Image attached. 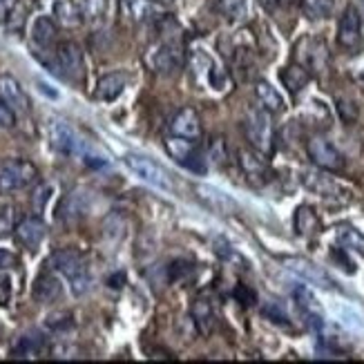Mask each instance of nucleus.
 <instances>
[{"instance_id": "f257e3e1", "label": "nucleus", "mask_w": 364, "mask_h": 364, "mask_svg": "<svg viewBox=\"0 0 364 364\" xmlns=\"http://www.w3.org/2000/svg\"><path fill=\"white\" fill-rule=\"evenodd\" d=\"M50 266L54 268L56 273L65 275L70 279L74 295H85L92 289L90 271H87V266H85L83 255L78 250H74V248L56 250L54 255L50 257Z\"/></svg>"}, {"instance_id": "f03ea898", "label": "nucleus", "mask_w": 364, "mask_h": 364, "mask_svg": "<svg viewBox=\"0 0 364 364\" xmlns=\"http://www.w3.org/2000/svg\"><path fill=\"white\" fill-rule=\"evenodd\" d=\"M244 132L250 148L259 150L262 154H268L273 150V123H271V112H266L264 107H252L244 119Z\"/></svg>"}, {"instance_id": "7ed1b4c3", "label": "nucleus", "mask_w": 364, "mask_h": 364, "mask_svg": "<svg viewBox=\"0 0 364 364\" xmlns=\"http://www.w3.org/2000/svg\"><path fill=\"white\" fill-rule=\"evenodd\" d=\"M36 179H38V170L31 161L7 159V161L0 164V193L3 195L29 188Z\"/></svg>"}, {"instance_id": "20e7f679", "label": "nucleus", "mask_w": 364, "mask_h": 364, "mask_svg": "<svg viewBox=\"0 0 364 364\" xmlns=\"http://www.w3.org/2000/svg\"><path fill=\"white\" fill-rule=\"evenodd\" d=\"M148 68L156 74H164V76H172L177 74L183 68V54H181V47L172 41H164L159 45H154L152 50L146 56Z\"/></svg>"}, {"instance_id": "39448f33", "label": "nucleus", "mask_w": 364, "mask_h": 364, "mask_svg": "<svg viewBox=\"0 0 364 364\" xmlns=\"http://www.w3.org/2000/svg\"><path fill=\"white\" fill-rule=\"evenodd\" d=\"M56 68L60 70L58 74L65 76L68 81L78 83L83 81V74H85V63H83V52L81 47L76 43L68 41V43H60L58 50H56Z\"/></svg>"}, {"instance_id": "423d86ee", "label": "nucleus", "mask_w": 364, "mask_h": 364, "mask_svg": "<svg viewBox=\"0 0 364 364\" xmlns=\"http://www.w3.org/2000/svg\"><path fill=\"white\" fill-rule=\"evenodd\" d=\"M125 166L130 168L132 175H136L139 179H144L146 183H150L154 188H161V190H170L172 188L168 172L159 164H154L152 159H148V156L128 154V156H125Z\"/></svg>"}, {"instance_id": "0eeeda50", "label": "nucleus", "mask_w": 364, "mask_h": 364, "mask_svg": "<svg viewBox=\"0 0 364 364\" xmlns=\"http://www.w3.org/2000/svg\"><path fill=\"white\" fill-rule=\"evenodd\" d=\"M190 65H193V72L199 81L205 85V87H213V90H228V74L221 70L217 63L213 60L210 54H203L201 50H197L193 54V60H190Z\"/></svg>"}, {"instance_id": "6e6552de", "label": "nucleus", "mask_w": 364, "mask_h": 364, "mask_svg": "<svg viewBox=\"0 0 364 364\" xmlns=\"http://www.w3.org/2000/svg\"><path fill=\"white\" fill-rule=\"evenodd\" d=\"M50 141L56 152L60 154H68V156H74V154H83L85 156V144L83 139L76 134V130L72 128L70 123L60 121V119H54L50 123Z\"/></svg>"}, {"instance_id": "1a4fd4ad", "label": "nucleus", "mask_w": 364, "mask_h": 364, "mask_svg": "<svg viewBox=\"0 0 364 364\" xmlns=\"http://www.w3.org/2000/svg\"><path fill=\"white\" fill-rule=\"evenodd\" d=\"M306 152H309V159L322 170L336 172V170H342V166H344V156L340 154V150L331 144V141H326L324 136L309 139Z\"/></svg>"}, {"instance_id": "9d476101", "label": "nucleus", "mask_w": 364, "mask_h": 364, "mask_svg": "<svg viewBox=\"0 0 364 364\" xmlns=\"http://www.w3.org/2000/svg\"><path fill=\"white\" fill-rule=\"evenodd\" d=\"M237 159H240V168L246 175L248 181L252 183H266L271 177V166L266 161V154H262L255 148H242L237 152Z\"/></svg>"}, {"instance_id": "9b49d317", "label": "nucleus", "mask_w": 364, "mask_h": 364, "mask_svg": "<svg viewBox=\"0 0 364 364\" xmlns=\"http://www.w3.org/2000/svg\"><path fill=\"white\" fill-rule=\"evenodd\" d=\"M166 152L175 159L177 164L186 166V168H195L199 170L197 161H203L201 154H199V146H197V139H186V136H177V134H170L166 139Z\"/></svg>"}, {"instance_id": "f8f14e48", "label": "nucleus", "mask_w": 364, "mask_h": 364, "mask_svg": "<svg viewBox=\"0 0 364 364\" xmlns=\"http://www.w3.org/2000/svg\"><path fill=\"white\" fill-rule=\"evenodd\" d=\"M362 38V18L353 5H349L342 16H340V23H338V43L346 50H353V47L360 43Z\"/></svg>"}, {"instance_id": "ddd939ff", "label": "nucleus", "mask_w": 364, "mask_h": 364, "mask_svg": "<svg viewBox=\"0 0 364 364\" xmlns=\"http://www.w3.org/2000/svg\"><path fill=\"white\" fill-rule=\"evenodd\" d=\"M16 240L18 244L27 250H38V246L43 244L45 235H47V226L41 217H27L23 221H18V226H16Z\"/></svg>"}, {"instance_id": "4468645a", "label": "nucleus", "mask_w": 364, "mask_h": 364, "mask_svg": "<svg viewBox=\"0 0 364 364\" xmlns=\"http://www.w3.org/2000/svg\"><path fill=\"white\" fill-rule=\"evenodd\" d=\"M170 134L186 136V139H201L203 134V125L197 114V109L193 107H181L179 112L170 119Z\"/></svg>"}, {"instance_id": "2eb2a0df", "label": "nucleus", "mask_w": 364, "mask_h": 364, "mask_svg": "<svg viewBox=\"0 0 364 364\" xmlns=\"http://www.w3.org/2000/svg\"><path fill=\"white\" fill-rule=\"evenodd\" d=\"M284 264H287L289 271H293L297 277H302V279L309 282V284H315V287H322V289H331V287H333V282H331V277L322 271L320 266L311 264L309 259H302V257H289V259H284Z\"/></svg>"}, {"instance_id": "dca6fc26", "label": "nucleus", "mask_w": 364, "mask_h": 364, "mask_svg": "<svg viewBox=\"0 0 364 364\" xmlns=\"http://www.w3.org/2000/svg\"><path fill=\"white\" fill-rule=\"evenodd\" d=\"M0 99H3L14 112H29V97L23 85L11 74H0Z\"/></svg>"}, {"instance_id": "f3484780", "label": "nucleus", "mask_w": 364, "mask_h": 364, "mask_svg": "<svg viewBox=\"0 0 364 364\" xmlns=\"http://www.w3.org/2000/svg\"><path fill=\"white\" fill-rule=\"evenodd\" d=\"M87 213H90V197H87V193H83V190H72L70 195L63 197V201L58 205V219L68 221V224L83 219Z\"/></svg>"}, {"instance_id": "a211bd4d", "label": "nucleus", "mask_w": 364, "mask_h": 364, "mask_svg": "<svg viewBox=\"0 0 364 364\" xmlns=\"http://www.w3.org/2000/svg\"><path fill=\"white\" fill-rule=\"evenodd\" d=\"M125 87H128V74L109 72V74L99 78L97 90H94V99L103 101V103H112L121 97Z\"/></svg>"}, {"instance_id": "6ab92c4d", "label": "nucleus", "mask_w": 364, "mask_h": 364, "mask_svg": "<svg viewBox=\"0 0 364 364\" xmlns=\"http://www.w3.org/2000/svg\"><path fill=\"white\" fill-rule=\"evenodd\" d=\"M54 18L63 27H78L85 21V5L81 0H56Z\"/></svg>"}, {"instance_id": "aec40b11", "label": "nucleus", "mask_w": 364, "mask_h": 364, "mask_svg": "<svg viewBox=\"0 0 364 364\" xmlns=\"http://www.w3.org/2000/svg\"><path fill=\"white\" fill-rule=\"evenodd\" d=\"M190 315L199 328V333H213L215 324H217V313L213 306V299L210 297H197L193 302V309H190Z\"/></svg>"}, {"instance_id": "412c9836", "label": "nucleus", "mask_w": 364, "mask_h": 364, "mask_svg": "<svg viewBox=\"0 0 364 364\" xmlns=\"http://www.w3.org/2000/svg\"><path fill=\"white\" fill-rule=\"evenodd\" d=\"M197 195H199V199L208 205L210 210H215V213H221V215H232L235 210H237V203L228 197V195H224L221 190H217V188H213V186H197Z\"/></svg>"}, {"instance_id": "4be33fe9", "label": "nucleus", "mask_w": 364, "mask_h": 364, "mask_svg": "<svg viewBox=\"0 0 364 364\" xmlns=\"http://www.w3.org/2000/svg\"><path fill=\"white\" fill-rule=\"evenodd\" d=\"M63 293V287H60V282L56 275L52 273H43L36 277L34 282V289H31V295H34V299L38 304H52L56 302V299L60 297Z\"/></svg>"}, {"instance_id": "5701e85b", "label": "nucleus", "mask_w": 364, "mask_h": 364, "mask_svg": "<svg viewBox=\"0 0 364 364\" xmlns=\"http://www.w3.org/2000/svg\"><path fill=\"white\" fill-rule=\"evenodd\" d=\"M56 34H58V27L50 16H38L34 25H31V41H34V45L41 47V50H50L56 43Z\"/></svg>"}, {"instance_id": "b1692460", "label": "nucleus", "mask_w": 364, "mask_h": 364, "mask_svg": "<svg viewBox=\"0 0 364 364\" xmlns=\"http://www.w3.org/2000/svg\"><path fill=\"white\" fill-rule=\"evenodd\" d=\"M302 183L313 190V193H318L322 197H336L340 195V183L336 179H331L326 175H322V172H315V170H306L302 172Z\"/></svg>"}, {"instance_id": "393cba45", "label": "nucleus", "mask_w": 364, "mask_h": 364, "mask_svg": "<svg viewBox=\"0 0 364 364\" xmlns=\"http://www.w3.org/2000/svg\"><path fill=\"white\" fill-rule=\"evenodd\" d=\"M293 297H295L297 306L302 309V313L311 320V324L322 326V306H320V302H318V297L313 295V291L306 289V287H297V289L293 291Z\"/></svg>"}, {"instance_id": "a878e982", "label": "nucleus", "mask_w": 364, "mask_h": 364, "mask_svg": "<svg viewBox=\"0 0 364 364\" xmlns=\"http://www.w3.org/2000/svg\"><path fill=\"white\" fill-rule=\"evenodd\" d=\"M255 97L259 101V107H264L266 112H271V114L284 112V99H282V94L271 83H268V81H257L255 83Z\"/></svg>"}, {"instance_id": "bb28decb", "label": "nucleus", "mask_w": 364, "mask_h": 364, "mask_svg": "<svg viewBox=\"0 0 364 364\" xmlns=\"http://www.w3.org/2000/svg\"><path fill=\"white\" fill-rule=\"evenodd\" d=\"M279 78H282L284 87H287L291 94H297V92H302V90L309 85L311 74H309V70H306L304 65H299V63H295V65L284 68L282 74H279Z\"/></svg>"}, {"instance_id": "cd10ccee", "label": "nucleus", "mask_w": 364, "mask_h": 364, "mask_svg": "<svg viewBox=\"0 0 364 364\" xmlns=\"http://www.w3.org/2000/svg\"><path fill=\"white\" fill-rule=\"evenodd\" d=\"M43 344H45V340L38 331H29V333L16 340L14 349H11V358H34L43 351Z\"/></svg>"}, {"instance_id": "c85d7f7f", "label": "nucleus", "mask_w": 364, "mask_h": 364, "mask_svg": "<svg viewBox=\"0 0 364 364\" xmlns=\"http://www.w3.org/2000/svg\"><path fill=\"white\" fill-rule=\"evenodd\" d=\"M320 230V217L311 205H299L295 210V232L302 237H311Z\"/></svg>"}, {"instance_id": "c756f323", "label": "nucleus", "mask_w": 364, "mask_h": 364, "mask_svg": "<svg viewBox=\"0 0 364 364\" xmlns=\"http://www.w3.org/2000/svg\"><path fill=\"white\" fill-rule=\"evenodd\" d=\"M217 11L224 16L226 21H232V23L246 21L248 0H217Z\"/></svg>"}, {"instance_id": "7c9ffc66", "label": "nucleus", "mask_w": 364, "mask_h": 364, "mask_svg": "<svg viewBox=\"0 0 364 364\" xmlns=\"http://www.w3.org/2000/svg\"><path fill=\"white\" fill-rule=\"evenodd\" d=\"M306 43H309L311 50L302 52V54H304L302 65H304L306 70L320 72V70L326 65V47H324V43H320V41H306Z\"/></svg>"}, {"instance_id": "2f4dec72", "label": "nucleus", "mask_w": 364, "mask_h": 364, "mask_svg": "<svg viewBox=\"0 0 364 364\" xmlns=\"http://www.w3.org/2000/svg\"><path fill=\"white\" fill-rule=\"evenodd\" d=\"M338 242H340L342 248L353 250V252H358V255L364 257V235L360 230H355L351 226L338 228Z\"/></svg>"}, {"instance_id": "473e14b6", "label": "nucleus", "mask_w": 364, "mask_h": 364, "mask_svg": "<svg viewBox=\"0 0 364 364\" xmlns=\"http://www.w3.org/2000/svg\"><path fill=\"white\" fill-rule=\"evenodd\" d=\"M336 0H302V11L311 21H324L333 14Z\"/></svg>"}, {"instance_id": "72a5a7b5", "label": "nucleus", "mask_w": 364, "mask_h": 364, "mask_svg": "<svg viewBox=\"0 0 364 364\" xmlns=\"http://www.w3.org/2000/svg\"><path fill=\"white\" fill-rule=\"evenodd\" d=\"M16 226H18V221H16V208L14 205H0V240H7L16 232Z\"/></svg>"}, {"instance_id": "f704fd0d", "label": "nucleus", "mask_w": 364, "mask_h": 364, "mask_svg": "<svg viewBox=\"0 0 364 364\" xmlns=\"http://www.w3.org/2000/svg\"><path fill=\"white\" fill-rule=\"evenodd\" d=\"M205 161L213 166H224L228 161V150H226V141L224 136H215L208 146V154H205Z\"/></svg>"}, {"instance_id": "c9c22d12", "label": "nucleus", "mask_w": 364, "mask_h": 364, "mask_svg": "<svg viewBox=\"0 0 364 364\" xmlns=\"http://www.w3.org/2000/svg\"><path fill=\"white\" fill-rule=\"evenodd\" d=\"M52 193H54V188H52L50 183H41V186L34 190V195H31V205H34V210H36V213L45 210V205H47V201H50Z\"/></svg>"}, {"instance_id": "e433bc0d", "label": "nucleus", "mask_w": 364, "mask_h": 364, "mask_svg": "<svg viewBox=\"0 0 364 364\" xmlns=\"http://www.w3.org/2000/svg\"><path fill=\"white\" fill-rule=\"evenodd\" d=\"M11 295H14V282L5 271H0V309L9 306Z\"/></svg>"}, {"instance_id": "4c0bfd02", "label": "nucleus", "mask_w": 364, "mask_h": 364, "mask_svg": "<svg viewBox=\"0 0 364 364\" xmlns=\"http://www.w3.org/2000/svg\"><path fill=\"white\" fill-rule=\"evenodd\" d=\"M74 322H72V315L70 313H56V315H50V318H47V326H50L52 331H65Z\"/></svg>"}, {"instance_id": "58836bf2", "label": "nucleus", "mask_w": 364, "mask_h": 364, "mask_svg": "<svg viewBox=\"0 0 364 364\" xmlns=\"http://www.w3.org/2000/svg\"><path fill=\"white\" fill-rule=\"evenodd\" d=\"M16 125V112L0 99V128H14Z\"/></svg>"}, {"instance_id": "ea45409f", "label": "nucleus", "mask_w": 364, "mask_h": 364, "mask_svg": "<svg viewBox=\"0 0 364 364\" xmlns=\"http://www.w3.org/2000/svg\"><path fill=\"white\" fill-rule=\"evenodd\" d=\"M16 266H18V257L9 250L0 248V271H9V268H16Z\"/></svg>"}, {"instance_id": "a19ab883", "label": "nucleus", "mask_w": 364, "mask_h": 364, "mask_svg": "<svg viewBox=\"0 0 364 364\" xmlns=\"http://www.w3.org/2000/svg\"><path fill=\"white\" fill-rule=\"evenodd\" d=\"M353 76L358 78V81L364 83V56H360V58L353 63Z\"/></svg>"}, {"instance_id": "79ce46f5", "label": "nucleus", "mask_w": 364, "mask_h": 364, "mask_svg": "<svg viewBox=\"0 0 364 364\" xmlns=\"http://www.w3.org/2000/svg\"><path fill=\"white\" fill-rule=\"evenodd\" d=\"M259 5H262L266 11H277V9L284 5V0H259Z\"/></svg>"}, {"instance_id": "37998d69", "label": "nucleus", "mask_w": 364, "mask_h": 364, "mask_svg": "<svg viewBox=\"0 0 364 364\" xmlns=\"http://www.w3.org/2000/svg\"><path fill=\"white\" fill-rule=\"evenodd\" d=\"M11 5V0H0V14H5Z\"/></svg>"}, {"instance_id": "c03bdc74", "label": "nucleus", "mask_w": 364, "mask_h": 364, "mask_svg": "<svg viewBox=\"0 0 364 364\" xmlns=\"http://www.w3.org/2000/svg\"><path fill=\"white\" fill-rule=\"evenodd\" d=\"M152 3H156V5H172V3H177V0H152Z\"/></svg>"}, {"instance_id": "a18cd8bd", "label": "nucleus", "mask_w": 364, "mask_h": 364, "mask_svg": "<svg viewBox=\"0 0 364 364\" xmlns=\"http://www.w3.org/2000/svg\"><path fill=\"white\" fill-rule=\"evenodd\" d=\"M362 38H364V25H362Z\"/></svg>"}, {"instance_id": "49530a36", "label": "nucleus", "mask_w": 364, "mask_h": 364, "mask_svg": "<svg viewBox=\"0 0 364 364\" xmlns=\"http://www.w3.org/2000/svg\"><path fill=\"white\" fill-rule=\"evenodd\" d=\"M360 3H362V7H364V0H360Z\"/></svg>"}]
</instances>
